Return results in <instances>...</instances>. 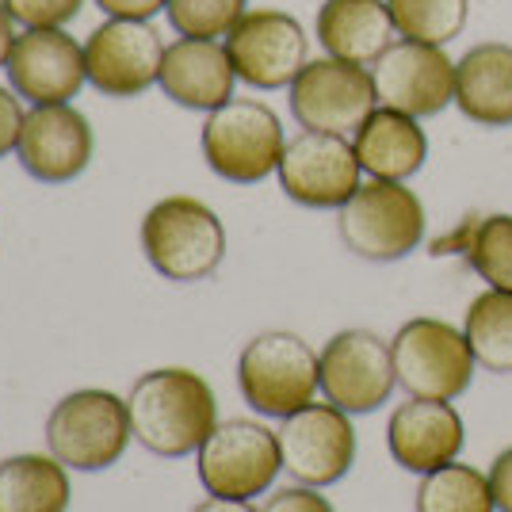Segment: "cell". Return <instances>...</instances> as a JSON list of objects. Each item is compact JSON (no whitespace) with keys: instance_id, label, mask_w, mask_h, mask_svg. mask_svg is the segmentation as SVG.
<instances>
[{"instance_id":"obj_1","label":"cell","mask_w":512,"mask_h":512,"mask_svg":"<svg viewBox=\"0 0 512 512\" xmlns=\"http://www.w3.org/2000/svg\"><path fill=\"white\" fill-rule=\"evenodd\" d=\"M130 432L150 455L184 459L207 444L218 428L211 383L192 367H157L134 379L127 394Z\"/></svg>"},{"instance_id":"obj_2","label":"cell","mask_w":512,"mask_h":512,"mask_svg":"<svg viewBox=\"0 0 512 512\" xmlns=\"http://www.w3.org/2000/svg\"><path fill=\"white\" fill-rule=\"evenodd\" d=\"M142 253L157 276L203 283L226 256V226L203 199L165 195L142 218Z\"/></svg>"},{"instance_id":"obj_3","label":"cell","mask_w":512,"mask_h":512,"mask_svg":"<svg viewBox=\"0 0 512 512\" xmlns=\"http://www.w3.org/2000/svg\"><path fill=\"white\" fill-rule=\"evenodd\" d=\"M344 249L367 264H394L425 245L428 211L421 195L394 180H363L337 211Z\"/></svg>"},{"instance_id":"obj_4","label":"cell","mask_w":512,"mask_h":512,"mask_svg":"<svg viewBox=\"0 0 512 512\" xmlns=\"http://www.w3.org/2000/svg\"><path fill=\"white\" fill-rule=\"evenodd\" d=\"M287 146V130L276 107L256 96H234L207 115L199 130V150L207 169L226 184H260L276 176Z\"/></svg>"},{"instance_id":"obj_5","label":"cell","mask_w":512,"mask_h":512,"mask_svg":"<svg viewBox=\"0 0 512 512\" xmlns=\"http://www.w3.org/2000/svg\"><path fill=\"white\" fill-rule=\"evenodd\" d=\"M237 390L260 417H291L318 398V352L287 329L256 333L237 356Z\"/></svg>"},{"instance_id":"obj_6","label":"cell","mask_w":512,"mask_h":512,"mask_svg":"<svg viewBox=\"0 0 512 512\" xmlns=\"http://www.w3.org/2000/svg\"><path fill=\"white\" fill-rule=\"evenodd\" d=\"M130 432L127 398L115 390H73L46 417V448L65 470H107L123 459Z\"/></svg>"},{"instance_id":"obj_7","label":"cell","mask_w":512,"mask_h":512,"mask_svg":"<svg viewBox=\"0 0 512 512\" xmlns=\"http://www.w3.org/2000/svg\"><path fill=\"white\" fill-rule=\"evenodd\" d=\"M390 356L398 386L409 398H428V402L463 398L478 371L467 333L444 318H409L390 337Z\"/></svg>"},{"instance_id":"obj_8","label":"cell","mask_w":512,"mask_h":512,"mask_svg":"<svg viewBox=\"0 0 512 512\" xmlns=\"http://www.w3.org/2000/svg\"><path fill=\"white\" fill-rule=\"evenodd\" d=\"M287 104H291V119L302 130L352 138L363 127V119L379 107V92L367 65L321 54L302 65V73L291 81Z\"/></svg>"},{"instance_id":"obj_9","label":"cell","mask_w":512,"mask_h":512,"mask_svg":"<svg viewBox=\"0 0 512 512\" xmlns=\"http://www.w3.org/2000/svg\"><path fill=\"white\" fill-rule=\"evenodd\" d=\"M195 470L211 497L253 501L256 493L272 490V482L283 470L279 436L249 417L222 421L207 436V444L195 451Z\"/></svg>"},{"instance_id":"obj_10","label":"cell","mask_w":512,"mask_h":512,"mask_svg":"<svg viewBox=\"0 0 512 512\" xmlns=\"http://www.w3.org/2000/svg\"><path fill=\"white\" fill-rule=\"evenodd\" d=\"M318 379L325 402L344 409L348 417L375 413L390 402L398 371L390 356V341L371 329H341L318 352Z\"/></svg>"},{"instance_id":"obj_11","label":"cell","mask_w":512,"mask_h":512,"mask_svg":"<svg viewBox=\"0 0 512 512\" xmlns=\"http://www.w3.org/2000/svg\"><path fill=\"white\" fill-rule=\"evenodd\" d=\"M241 85L256 92H279L310 62V35L283 8H249L237 27L222 39Z\"/></svg>"},{"instance_id":"obj_12","label":"cell","mask_w":512,"mask_h":512,"mask_svg":"<svg viewBox=\"0 0 512 512\" xmlns=\"http://www.w3.org/2000/svg\"><path fill=\"white\" fill-rule=\"evenodd\" d=\"M276 176L283 195L306 211H341L363 184L352 138L318 130H299L295 138H287Z\"/></svg>"},{"instance_id":"obj_13","label":"cell","mask_w":512,"mask_h":512,"mask_svg":"<svg viewBox=\"0 0 512 512\" xmlns=\"http://www.w3.org/2000/svg\"><path fill=\"white\" fill-rule=\"evenodd\" d=\"M283 470L299 486H337L356 463V428L352 417L333 402H310L283 417L276 428Z\"/></svg>"},{"instance_id":"obj_14","label":"cell","mask_w":512,"mask_h":512,"mask_svg":"<svg viewBox=\"0 0 512 512\" xmlns=\"http://www.w3.org/2000/svg\"><path fill=\"white\" fill-rule=\"evenodd\" d=\"M165 39L153 20H104L85 39L88 85L111 100L146 96L161 81Z\"/></svg>"},{"instance_id":"obj_15","label":"cell","mask_w":512,"mask_h":512,"mask_svg":"<svg viewBox=\"0 0 512 512\" xmlns=\"http://www.w3.org/2000/svg\"><path fill=\"white\" fill-rule=\"evenodd\" d=\"M12 92L31 107L73 104L88 85L85 43H77L65 27H27L12 46L4 65Z\"/></svg>"},{"instance_id":"obj_16","label":"cell","mask_w":512,"mask_h":512,"mask_svg":"<svg viewBox=\"0 0 512 512\" xmlns=\"http://www.w3.org/2000/svg\"><path fill=\"white\" fill-rule=\"evenodd\" d=\"M379 104L406 111L413 119H432L448 104H455V58L448 46L398 43L371 65Z\"/></svg>"},{"instance_id":"obj_17","label":"cell","mask_w":512,"mask_h":512,"mask_svg":"<svg viewBox=\"0 0 512 512\" xmlns=\"http://www.w3.org/2000/svg\"><path fill=\"white\" fill-rule=\"evenodd\" d=\"M92 146L96 138H92V123L85 119V111H77L73 104H43L27 107L16 157L31 180L69 184L88 169Z\"/></svg>"},{"instance_id":"obj_18","label":"cell","mask_w":512,"mask_h":512,"mask_svg":"<svg viewBox=\"0 0 512 512\" xmlns=\"http://www.w3.org/2000/svg\"><path fill=\"white\" fill-rule=\"evenodd\" d=\"M467 444L463 417L451 402H428V398H409L394 406L386 421V448L390 459L409 474H432L459 459Z\"/></svg>"},{"instance_id":"obj_19","label":"cell","mask_w":512,"mask_h":512,"mask_svg":"<svg viewBox=\"0 0 512 512\" xmlns=\"http://www.w3.org/2000/svg\"><path fill=\"white\" fill-rule=\"evenodd\" d=\"M157 88L176 107L203 111V115H211L222 104H230L237 88V73L226 43L222 39H180L176 35L165 46Z\"/></svg>"},{"instance_id":"obj_20","label":"cell","mask_w":512,"mask_h":512,"mask_svg":"<svg viewBox=\"0 0 512 512\" xmlns=\"http://www.w3.org/2000/svg\"><path fill=\"white\" fill-rule=\"evenodd\" d=\"M352 150L360 157L363 176L409 184L428 161V134L421 119L394 107H375L363 127L352 134Z\"/></svg>"},{"instance_id":"obj_21","label":"cell","mask_w":512,"mask_h":512,"mask_svg":"<svg viewBox=\"0 0 512 512\" xmlns=\"http://www.w3.org/2000/svg\"><path fill=\"white\" fill-rule=\"evenodd\" d=\"M314 35L321 54L367 69L398 43L386 0H321Z\"/></svg>"},{"instance_id":"obj_22","label":"cell","mask_w":512,"mask_h":512,"mask_svg":"<svg viewBox=\"0 0 512 512\" xmlns=\"http://www.w3.org/2000/svg\"><path fill=\"white\" fill-rule=\"evenodd\" d=\"M455 107L474 127H512V46L478 43L455 58Z\"/></svg>"},{"instance_id":"obj_23","label":"cell","mask_w":512,"mask_h":512,"mask_svg":"<svg viewBox=\"0 0 512 512\" xmlns=\"http://www.w3.org/2000/svg\"><path fill=\"white\" fill-rule=\"evenodd\" d=\"M69 474L54 455H12L0 463V512H69Z\"/></svg>"},{"instance_id":"obj_24","label":"cell","mask_w":512,"mask_h":512,"mask_svg":"<svg viewBox=\"0 0 512 512\" xmlns=\"http://www.w3.org/2000/svg\"><path fill=\"white\" fill-rule=\"evenodd\" d=\"M463 333L482 371L512 375V291L486 287L478 299H470Z\"/></svg>"},{"instance_id":"obj_25","label":"cell","mask_w":512,"mask_h":512,"mask_svg":"<svg viewBox=\"0 0 512 512\" xmlns=\"http://www.w3.org/2000/svg\"><path fill=\"white\" fill-rule=\"evenodd\" d=\"M417 512H497L490 478L470 463H459V459L432 470V474H421Z\"/></svg>"},{"instance_id":"obj_26","label":"cell","mask_w":512,"mask_h":512,"mask_svg":"<svg viewBox=\"0 0 512 512\" xmlns=\"http://www.w3.org/2000/svg\"><path fill=\"white\" fill-rule=\"evenodd\" d=\"M398 39L448 46L463 35L470 0H386Z\"/></svg>"},{"instance_id":"obj_27","label":"cell","mask_w":512,"mask_h":512,"mask_svg":"<svg viewBox=\"0 0 512 512\" xmlns=\"http://www.w3.org/2000/svg\"><path fill=\"white\" fill-rule=\"evenodd\" d=\"M463 260L474 268V276L486 279V287L512 291V214H482Z\"/></svg>"},{"instance_id":"obj_28","label":"cell","mask_w":512,"mask_h":512,"mask_svg":"<svg viewBox=\"0 0 512 512\" xmlns=\"http://www.w3.org/2000/svg\"><path fill=\"white\" fill-rule=\"evenodd\" d=\"M249 12V0H169L165 20L180 39H226Z\"/></svg>"},{"instance_id":"obj_29","label":"cell","mask_w":512,"mask_h":512,"mask_svg":"<svg viewBox=\"0 0 512 512\" xmlns=\"http://www.w3.org/2000/svg\"><path fill=\"white\" fill-rule=\"evenodd\" d=\"M20 31L27 27H65L81 16L85 0H4Z\"/></svg>"},{"instance_id":"obj_30","label":"cell","mask_w":512,"mask_h":512,"mask_svg":"<svg viewBox=\"0 0 512 512\" xmlns=\"http://www.w3.org/2000/svg\"><path fill=\"white\" fill-rule=\"evenodd\" d=\"M23 119H27L23 100L12 92V85H0V161H4V157H12L16 146H20Z\"/></svg>"},{"instance_id":"obj_31","label":"cell","mask_w":512,"mask_h":512,"mask_svg":"<svg viewBox=\"0 0 512 512\" xmlns=\"http://www.w3.org/2000/svg\"><path fill=\"white\" fill-rule=\"evenodd\" d=\"M260 512H337L329 505V497L318 493L314 486H287V490H276Z\"/></svg>"},{"instance_id":"obj_32","label":"cell","mask_w":512,"mask_h":512,"mask_svg":"<svg viewBox=\"0 0 512 512\" xmlns=\"http://www.w3.org/2000/svg\"><path fill=\"white\" fill-rule=\"evenodd\" d=\"M478 218H482L478 211H467L463 214V222H459L451 234L432 237V241H428V253L432 256H467L470 237H474V230H478Z\"/></svg>"},{"instance_id":"obj_33","label":"cell","mask_w":512,"mask_h":512,"mask_svg":"<svg viewBox=\"0 0 512 512\" xmlns=\"http://www.w3.org/2000/svg\"><path fill=\"white\" fill-rule=\"evenodd\" d=\"M486 478H490V493H493L497 512H512V448L493 455Z\"/></svg>"},{"instance_id":"obj_34","label":"cell","mask_w":512,"mask_h":512,"mask_svg":"<svg viewBox=\"0 0 512 512\" xmlns=\"http://www.w3.org/2000/svg\"><path fill=\"white\" fill-rule=\"evenodd\" d=\"M169 0H96V8L107 20H153L157 12H165Z\"/></svg>"},{"instance_id":"obj_35","label":"cell","mask_w":512,"mask_h":512,"mask_svg":"<svg viewBox=\"0 0 512 512\" xmlns=\"http://www.w3.org/2000/svg\"><path fill=\"white\" fill-rule=\"evenodd\" d=\"M16 39H20V27H16V20H12V12L4 8V0H0V69L8 65V58H12V46H16Z\"/></svg>"},{"instance_id":"obj_36","label":"cell","mask_w":512,"mask_h":512,"mask_svg":"<svg viewBox=\"0 0 512 512\" xmlns=\"http://www.w3.org/2000/svg\"><path fill=\"white\" fill-rule=\"evenodd\" d=\"M192 512H260V509H253L249 501H234V497H207Z\"/></svg>"}]
</instances>
